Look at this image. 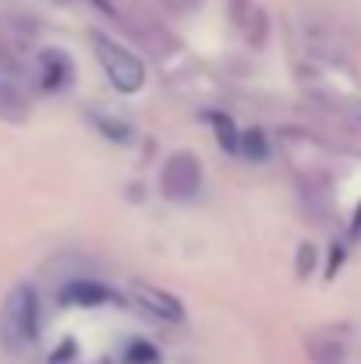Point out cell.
<instances>
[{
	"mask_svg": "<svg viewBox=\"0 0 361 364\" xmlns=\"http://www.w3.org/2000/svg\"><path fill=\"white\" fill-rule=\"evenodd\" d=\"M39 333V301L32 287H14L0 308V340L11 354H21L36 343Z\"/></svg>",
	"mask_w": 361,
	"mask_h": 364,
	"instance_id": "cell-1",
	"label": "cell"
},
{
	"mask_svg": "<svg viewBox=\"0 0 361 364\" xmlns=\"http://www.w3.org/2000/svg\"><path fill=\"white\" fill-rule=\"evenodd\" d=\"M93 50H96V60H100L103 75L110 78V85L117 92H124V96L142 92V85H145V64L138 60V53H131L127 46H120L117 39H110L103 32H93Z\"/></svg>",
	"mask_w": 361,
	"mask_h": 364,
	"instance_id": "cell-2",
	"label": "cell"
},
{
	"mask_svg": "<svg viewBox=\"0 0 361 364\" xmlns=\"http://www.w3.org/2000/svg\"><path fill=\"white\" fill-rule=\"evenodd\" d=\"M159 188L163 198L170 202H192L202 191V163L195 152H174L167 156L163 170H159Z\"/></svg>",
	"mask_w": 361,
	"mask_h": 364,
	"instance_id": "cell-3",
	"label": "cell"
},
{
	"mask_svg": "<svg viewBox=\"0 0 361 364\" xmlns=\"http://www.w3.org/2000/svg\"><path fill=\"white\" fill-rule=\"evenodd\" d=\"M131 297L135 304L152 315L156 322H167V326H181L184 322V304L177 294L163 290V287H152V283H131Z\"/></svg>",
	"mask_w": 361,
	"mask_h": 364,
	"instance_id": "cell-4",
	"label": "cell"
},
{
	"mask_svg": "<svg viewBox=\"0 0 361 364\" xmlns=\"http://www.w3.org/2000/svg\"><path fill=\"white\" fill-rule=\"evenodd\" d=\"M39 78H43V89H50V92L68 89L71 78H75L71 57H68L64 50H43V53H39Z\"/></svg>",
	"mask_w": 361,
	"mask_h": 364,
	"instance_id": "cell-5",
	"label": "cell"
},
{
	"mask_svg": "<svg viewBox=\"0 0 361 364\" xmlns=\"http://www.w3.org/2000/svg\"><path fill=\"white\" fill-rule=\"evenodd\" d=\"M305 350H308V361L312 364H347V340L344 336H333V333H312L305 340Z\"/></svg>",
	"mask_w": 361,
	"mask_h": 364,
	"instance_id": "cell-6",
	"label": "cell"
},
{
	"mask_svg": "<svg viewBox=\"0 0 361 364\" xmlns=\"http://www.w3.org/2000/svg\"><path fill=\"white\" fill-rule=\"evenodd\" d=\"M61 301L78 304V308H103V304L114 301V290H107V287L96 283V279H75V283H68V287L61 290Z\"/></svg>",
	"mask_w": 361,
	"mask_h": 364,
	"instance_id": "cell-7",
	"label": "cell"
},
{
	"mask_svg": "<svg viewBox=\"0 0 361 364\" xmlns=\"http://www.w3.org/2000/svg\"><path fill=\"white\" fill-rule=\"evenodd\" d=\"M234 21H238V28L244 32V39H248L251 46H262V43H266V14H262L255 4L234 0Z\"/></svg>",
	"mask_w": 361,
	"mask_h": 364,
	"instance_id": "cell-8",
	"label": "cell"
},
{
	"mask_svg": "<svg viewBox=\"0 0 361 364\" xmlns=\"http://www.w3.org/2000/svg\"><path fill=\"white\" fill-rule=\"evenodd\" d=\"M238 152L251 156V159H266V156H269V149H266V138H262V131H241Z\"/></svg>",
	"mask_w": 361,
	"mask_h": 364,
	"instance_id": "cell-9",
	"label": "cell"
},
{
	"mask_svg": "<svg viewBox=\"0 0 361 364\" xmlns=\"http://www.w3.org/2000/svg\"><path fill=\"white\" fill-rule=\"evenodd\" d=\"M315 258H319V247L308 241L298 244V262H294V272H298V279H308L312 276V269H315Z\"/></svg>",
	"mask_w": 361,
	"mask_h": 364,
	"instance_id": "cell-10",
	"label": "cell"
},
{
	"mask_svg": "<svg viewBox=\"0 0 361 364\" xmlns=\"http://www.w3.org/2000/svg\"><path fill=\"white\" fill-rule=\"evenodd\" d=\"M159 4H163L170 14H188V11H195L202 0H159Z\"/></svg>",
	"mask_w": 361,
	"mask_h": 364,
	"instance_id": "cell-11",
	"label": "cell"
}]
</instances>
